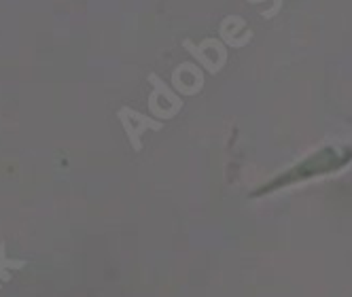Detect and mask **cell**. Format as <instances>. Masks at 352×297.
Instances as JSON below:
<instances>
[{
    "instance_id": "1",
    "label": "cell",
    "mask_w": 352,
    "mask_h": 297,
    "mask_svg": "<svg viewBox=\"0 0 352 297\" xmlns=\"http://www.w3.org/2000/svg\"><path fill=\"white\" fill-rule=\"evenodd\" d=\"M151 83V94H148V113L155 119H172L181 113L183 100L181 94H176L172 85H166L162 77H157L155 72L148 74Z\"/></svg>"
},
{
    "instance_id": "2",
    "label": "cell",
    "mask_w": 352,
    "mask_h": 297,
    "mask_svg": "<svg viewBox=\"0 0 352 297\" xmlns=\"http://www.w3.org/2000/svg\"><path fill=\"white\" fill-rule=\"evenodd\" d=\"M183 47L193 56V60L206 68L210 74H219L223 66L228 64V47L221 38H204L199 45H195L191 38L183 41Z\"/></svg>"
},
{
    "instance_id": "3",
    "label": "cell",
    "mask_w": 352,
    "mask_h": 297,
    "mask_svg": "<svg viewBox=\"0 0 352 297\" xmlns=\"http://www.w3.org/2000/svg\"><path fill=\"white\" fill-rule=\"evenodd\" d=\"M121 126L125 130L130 138V144L132 148L138 153L142 148V134L146 130H153V132H160L164 128V121L162 119H155V117H148L144 113H138L136 109H130V107H121L119 113H117Z\"/></svg>"
},
{
    "instance_id": "4",
    "label": "cell",
    "mask_w": 352,
    "mask_h": 297,
    "mask_svg": "<svg viewBox=\"0 0 352 297\" xmlns=\"http://www.w3.org/2000/svg\"><path fill=\"white\" fill-rule=\"evenodd\" d=\"M172 87L183 96H195L204 87V72L199 64H181L172 70Z\"/></svg>"
},
{
    "instance_id": "5",
    "label": "cell",
    "mask_w": 352,
    "mask_h": 297,
    "mask_svg": "<svg viewBox=\"0 0 352 297\" xmlns=\"http://www.w3.org/2000/svg\"><path fill=\"white\" fill-rule=\"evenodd\" d=\"M219 36L221 41L232 47V49H242L250 41H253V30L246 28V21L238 15H230L221 21L219 26Z\"/></svg>"
},
{
    "instance_id": "6",
    "label": "cell",
    "mask_w": 352,
    "mask_h": 297,
    "mask_svg": "<svg viewBox=\"0 0 352 297\" xmlns=\"http://www.w3.org/2000/svg\"><path fill=\"white\" fill-rule=\"evenodd\" d=\"M23 265H26L23 261H13V259H9V257L5 255V242L0 244V270H3V274H5V278H7V280L11 278L9 272L19 270V267H23Z\"/></svg>"
},
{
    "instance_id": "7",
    "label": "cell",
    "mask_w": 352,
    "mask_h": 297,
    "mask_svg": "<svg viewBox=\"0 0 352 297\" xmlns=\"http://www.w3.org/2000/svg\"><path fill=\"white\" fill-rule=\"evenodd\" d=\"M248 3H263V0H248ZM274 3V7L270 9V11H265L261 17H265V19H272V17H276L280 11H283V0H272Z\"/></svg>"
}]
</instances>
